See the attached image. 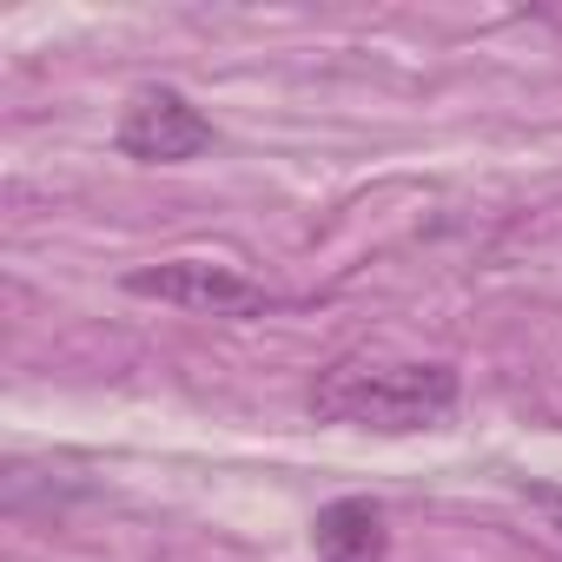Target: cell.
<instances>
[{"label":"cell","mask_w":562,"mask_h":562,"mask_svg":"<svg viewBox=\"0 0 562 562\" xmlns=\"http://www.w3.org/2000/svg\"><path fill=\"white\" fill-rule=\"evenodd\" d=\"M212 146V126L205 113L172 93V87H139L120 113V153L126 159H146V166H179V159H199Z\"/></svg>","instance_id":"cell-3"},{"label":"cell","mask_w":562,"mask_h":562,"mask_svg":"<svg viewBox=\"0 0 562 562\" xmlns=\"http://www.w3.org/2000/svg\"><path fill=\"white\" fill-rule=\"evenodd\" d=\"M312 411L345 430H437L457 411V371L450 364H338L318 391Z\"/></svg>","instance_id":"cell-1"},{"label":"cell","mask_w":562,"mask_h":562,"mask_svg":"<svg viewBox=\"0 0 562 562\" xmlns=\"http://www.w3.org/2000/svg\"><path fill=\"white\" fill-rule=\"evenodd\" d=\"M126 292L133 299H159L172 312H199V318H245L265 312V285H251L245 271L212 265V258H166V265H139L126 271Z\"/></svg>","instance_id":"cell-2"},{"label":"cell","mask_w":562,"mask_h":562,"mask_svg":"<svg viewBox=\"0 0 562 562\" xmlns=\"http://www.w3.org/2000/svg\"><path fill=\"white\" fill-rule=\"evenodd\" d=\"M318 555H325V562H378V555H384V522H378V509L358 503V496L318 509Z\"/></svg>","instance_id":"cell-4"}]
</instances>
